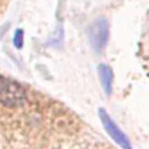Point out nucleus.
<instances>
[{
  "instance_id": "nucleus-3",
  "label": "nucleus",
  "mask_w": 149,
  "mask_h": 149,
  "mask_svg": "<svg viewBox=\"0 0 149 149\" xmlns=\"http://www.w3.org/2000/svg\"><path fill=\"white\" fill-rule=\"evenodd\" d=\"M100 118H102L103 125H104V127H106V130L109 132V134H110L111 137H113L114 140L122 146V148L132 149L129 141H127V138L125 137V134L118 129V126H115V123H114V122L111 121V118L109 117V114L104 113L103 110H100Z\"/></svg>"
},
{
  "instance_id": "nucleus-1",
  "label": "nucleus",
  "mask_w": 149,
  "mask_h": 149,
  "mask_svg": "<svg viewBox=\"0 0 149 149\" xmlns=\"http://www.w3.org/2000/svg\"><path fill=\"white\" fill-rule=\"evenodd\" d=\"M24 100V91L16 81L0 76V102L6 106H16Z\"/></svg>"
},
{
  "instance_id": "nucleus-4",
  "label": "nucleus",
  "mask_w": 149,
  "mask_h": 149,
  "mask_svg": "<svg viewBox=\"0 0 149 149\" xmlns=\"http://www.w3.org/2000/svg\"><path fill=\"white\" fill-rule=\"evenodd\" d=\"M98 71L104 91L107 94H111V88H113V72H111V69L109 67H106V65H100L98 68Z\"/></svg>"
},
{
  "instance_id": "nucleus-2",
  "label": "nucleus",
  "mask_w": 149,
  "mask_h": 149,
  "mask_svg": "<svg viewBox=\"0 0 149 149\" xmlns=\"http://www.w3.org/2000/svg\"><path fill=\"white\" fill-rule=\"evenodd\" d=\"M88 37L90 42L96 52H100L104 47L109 37V23L106 19H98L95 23H92L88 29Z\"/></svg>"
},
{
  "instance_id": "nucleus-5",
  "label": "nucleus",
  "mask_w": 149,
  "mask_h": 149,
  "mask_svg": "<svg viewBox=\"0 0 149 149\" xmlns=\"http://www.w3.org/2000/svg\"><path fill=\"white\" fill-rule=\"evenodd\" d=\"M14 43L18 49L22 47V45H23V31L22 30H16L15 36H14Z\"/></svg>"
}]
</instances>
